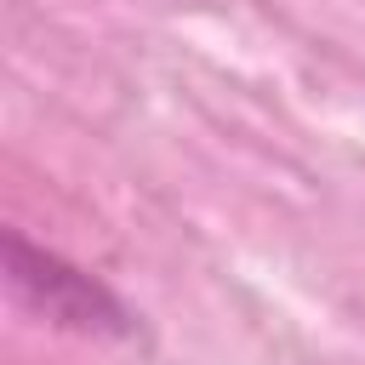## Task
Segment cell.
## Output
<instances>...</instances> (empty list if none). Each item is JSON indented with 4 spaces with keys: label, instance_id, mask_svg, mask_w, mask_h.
Listing matches in <instances>:
<instances>
[{
    "label": "cell",
    "instance_id": "cell-1",
    "mask_svg": "<svg viewBox=\"0 0 365 365\" xmlns=\"http://www.w3.org/2000/svg\"><path fill=\"white\" fill-rule=\"evenodd\" d=\"M6 262H11V285L29 302H40L51 319L80 325V331H120V308L108 302V291L91 285L86 274H74L68 262H57L46 251H29L17 234L6 240Z\"/></svg>",
    "mask_w": 365,
    "mask_h": 365
}]
</instances>
